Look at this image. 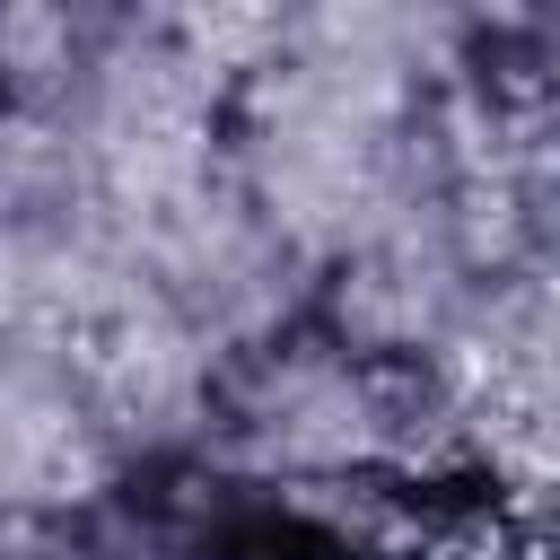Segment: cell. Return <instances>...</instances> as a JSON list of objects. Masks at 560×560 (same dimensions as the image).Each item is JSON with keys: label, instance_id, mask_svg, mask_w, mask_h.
<instances>
[{"label": "cell", "instance_id": "cell-1", "mask_svg": "<svg viewBox=\"0 0 560 560\" xmlns=\"http://www.w3.org/2000/svg\"><path fill=\"white\" fill-rule=\"evenodd\" d=\"M219 560H341V542L315 534V525H298V516H254L245 534L219 542Z\"/></svg>", "mask_w": 560, "mask_h": 560}]
</instances>
